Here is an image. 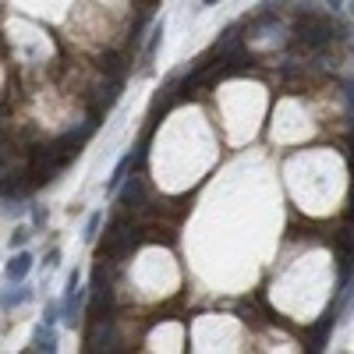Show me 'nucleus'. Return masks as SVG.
I'll return each instance as SVG.
<instances>
[{"label": "nucleus", "instance_id": "nucleus-1", "mask_svg": "<svg viewBox=\"0 0 354 354\" xmlns=\"http://www.w3.org/2000/svg\"><path fill=\"white\" fill-rule=\"evenodd\" d=\"M135 245H138V241H135V227H131L124 216H113L110 227H106V238H103V245H100V255L117 262V259H124Z\"/></svg>", "mask_w": 354, "mask_h": 354}, {"label": "nucleus", "instance_id": "nucleus-2", "mask_svg": "<svg viewBox=\"0 0 354 354\" xmlns=\"http://www.w3.org/2000/svg\"><path fill=\"white\" fill-rule=\"evenodd\" d=\"M294 32H298V39H301L305 46L322 50V46L333 39V21H330V18H319V15H305Z\"/></svg>", "mask_w": 354, "mask_h": 354}, {"label": "nucleus", "instance_id": "nucleus-3", "mask_svg": "<svg viewBox=\"0 0 354 354\" xmlns=\"http://www.w3.org/2000/svg\"><path fill=\"white\" fill-rule=\"evenodd\" d=\"M117 347V333L106 319H96L93 322V330H88L85 337V351H113Z\"/></svg>", "mask_w": 354, "mask_h": 354}, {"label": "nucleus", "instance_id": "nucleus-4", "mask_svg": "<svg viewBox=\"0 0 354 354\" xmlns=\"http://www.w3.org/2000/svg\"><path fill=\"white\" fill-rule=\"evenodd\" d=\"M78 305H82V287H78V270L68 277V301H64V322L75 326L78 322Z\"/></svg>", "mask_w": 354, "mask_h": 354}, {"label": "nucleus", "instance_id": "nucleus-5", "mask_svg": "<svg viewBox=\"0 0 354 354\" xmlns=\"http://www.w3.org/2000/svg\"><path fill=\"white\" fill-rule=\"evenodd\" d=\"M245 46H241V32H238V25H230L227 32L220 36V43H216V53H220V61H227V57H238Z\"/></svg>", "mask_w": 354, "mask_h": 354}, {"label": "nucleus", "instance_id": "nucleus-6", "mask_svg": "<svg viewBox=\"0 0 354 354\" xmlns=\"http://www.w3.org/2000/svg\"><path fill=\"white\" fill-rule=\"evenodd\" d=\"M145 195V185L142 177H124V188H121V209H135Z\"/></svg>", "mask_w": 354, "mask_h": 354}, {"label": "nucleus", "instance_id": "nucleus-7", "mask_svg": "<svg viewBox=\"0 0 354 354\" xmlns=\"http://www.w3.org/2000/svg\"><path fill=\"white\" fill-rule=\"evenodd\" d=\"M333 322H337V312L330 308L326 315H322V322H319V326L308 333V351H322V347H326V333L333 330Z\"/></svg>", "mask_w": 354, "mask_h": 354}, {"label": "nucleus", "instance_id": "nucleus-8", "mask_svg": "<svg viewBox=\"0 0 354 354\" xmlns=\"http://www.w3.org/2000/svg\"><path fill=\"white\" fill-rule=\"evenodd\" d=\"M32 351H39V354H53L57 351V333H53L50 322H43V326L32 333Z\"/></svg>", "mask_w": 354, "mask_h": 354}, {"label": "nucleus", "instance_id": "nucleus-9", "mask_svg": "<svg viewBox=\"0 0 354 354\" xmlns=\"http://www.w3.org/2000/svg\"><path fill=\"white\" fill-rule=\"evenodd\" d=\"M28 270H32V255H28V252L11 255V262H8V280H25Z\"/></svg>", "mask_w": 354, "mask_h": 354}, {"label": "nucleus", "instance_id": "nucleus-10", "mask_svg": "<svg viewBox=\"0 0 354 354\" xmlns=\"http://www.w3.org/2000/svg\"><path fill=\"white\" fill-rule=\"evenodd\" d=\"M135 167V153L131 156H124L121 163H117V170H113V177H110V181H106V192H117V188H121L124 185V177H128V170Z\"/></svg>", "mask_w": 354, "mask_h": 354}, {"label": "nucleus", "instance_id": "nucleus-11", "mask_svg": "<svg viewBox=\"0 0 354 354\" xmlns=\"http://www.w3.org/2000/svg\"><path fill=\"white\" fill-rule=\"evenodd\" d=\"M100 68H103L106 75H113V78H121V75H124V64H121V57H117V53H106L103 61H100Z\"/></svg>", "mask_w": 354, "mask_h": 354}, {"label": "nucleus", "instance_id": "nucleus-12", "mask_svg": "<svg viewBox=\"0 0 354 354\" xmlns=\"http://www.w3.org/2000/svg\"><path fill=\"white\" fill-rule=\"evenodd\" d=\"M100 223H103V213H93V216H88V223H85V241H96Z\"/></svg>", "mask_w": 354, "mask_h": 354}, {"label": "nucleus", "instance_id": "nucleus-13", "mask_svg": "<svg viewBox=\"0 0 354 354\" xmlns=\"http://www.w3.org/2000/svg\"><path fill=\"white\" fill-rule=\"evenodd\" d=\"M160 36H163V21H156V25H153V32H149V46H145V53H149V57L156 53V46H160Z\"/></svg>", "mask_w": 354, "mask_h": 354}, {"label": "nucleus", "instance_id": "nucleus-14", "mask_svg": "<svg viewBox=\"0 0 354 354\" xmlns=\"http://www.w3.org/2000/svg\"><path fill=\"white\" fill-rule=\"evenodd\" d=\"M28 298H32V290H28V287H21V290L8 294V298H4V305H18V301H28Z\"/></svg>", "mask_w": 354, "mask_h": 354}, {"label": "nucleus", "instance_id": "nucleus-15", "mask_svg": "<svg viewBox=\"0 0 354 354\" xmlns=\"http://www.w3.org/2000/svg\"><path fill=\"white\" fill-rule=\"evenodd\" d=\"M25 241H28V227H18V230L11 234V245H15V248H21Z\"/></svg>", "mask_w": 354, "mask_h": 354}, {"label": "nucleus", "instance_id": "nucleus-16", "mask_svg": "<svg viewBox=\"0 0 354 354\" xmlns=\"http://www.w3.org/2000/svg\"><path fill=\"white\" fill-rule=\"evenodd\" d=\"M344 96H347V113H351V124H354V82H347Z\"/></svg>", "mask_w": 354, "mask_h": 354}, {"label": "nucleus", "instance_id": "nucleus-17", "mask_svg": "<svg viewBox=\"0 0 354 354\" xmlns=\"http://www.w3.org/2000/svg\"><path fill=\"white\" fill-rule=\"evenodd\" d=\"M57 315H61V305H53V301H50V305H46V312H43V319H46L50 326H53V322H57Z\"/></svg>", "mask_w": 354, "mask_h": 354}, {"label": "nucleus", "instance_id": "nucleus-18", "mask_svg": "<svg viewBox=\"0 0 354 354\" xmlns=\"http://www.w3.org/2000/svg\"><path fill=\"white\" fill-rule=\"evenodd\" d=\"M57 262H61V248H50V252H46V266H50V270H53Z\"/></svg>", "mask_w": 354, "mask_h": 354}, {"label": "nucleus", "instance_id": "nucleus-19", "mask_svg": "<svg viewBox=\"0 0 354 354\" xmlns=\"http://www.w3.org/2000/svg\"><path fill=\"white\" fill-rule=\"evenodd\" d=\"M326 4H330V8H333V11H337V8H340V4H344V0H326Z\"/></svg>", "mask_w": 354, "mask_h": 354}, {"label": "nucleus", "instance_id": "nucleus-20", "mask_svg": "<svg viewBox=\"0 0 354 354\" xmlns=\"http://www.w3.org/2000/svg\"><path fill=\"white\" fill-rule=\"evenodd\" d=\"M205 4H220V0H205Z\"/></svg>", "mask_w": 354, "mask_h": 354}]
</instances>
